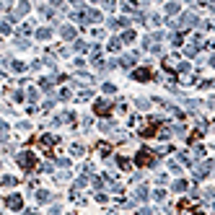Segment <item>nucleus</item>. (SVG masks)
<instances>
[{
  "mask_svg": "<svg viewBox=\"0 0 215 215\" xmlns=\"http://www.w3.org/2000/svg\"><path fill=\"white\" fill-rule=\"evenodd\" d=\"M166 11H169V13H176V11H179V5H176V3H169V5H166Z\"/></svg>",
  "mask_w": 215,
  "mask_h": 215,
  "instance_id": "nucleus-1",
  "label": "nucleus"
}]
</instances>
